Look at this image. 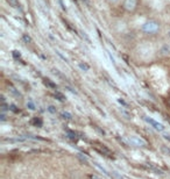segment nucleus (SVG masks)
Wrapping results in <instances>:
<instances>
[{
  "label": "nucleus",
  "instance_id": "f257e3e1",
  "mask_svg": "<svg viewBox=\"0 0 170 179\" xmlns=\"http://www.w3.org/2000/svg\"><path fill=\"white\" fill-rule=\"evenodd\" d=\"M140 29L142 34L147 36H156L162 32V24L155 19H148L141 24Z\"/></svg>",
  "mask_w": 170,
  "mask_h": 179
},
{
  "label": "nucleus",
  "instance_id": "f03ea898",
  "mask_svg": "<svg viewBox=\"0 0 170 179\" xmlns=\"http://www.w3.org/2000/svg\"><path fill=\"white\" fill-rule=\"evenodd\" d=\"M127 141H128L129 144L133 145V147H136V148H145V147H147V142L140 136H128Z\"/></svg>",
  "mask_w": 170,
  "mask_h": 179
},
{
  "label": "nucleus",
  "instance_id": "7ed1b4c3",
  "mask_svg": "<svg viewBox=\"0 0 170 179\" xmlns=\"http://www.w3.org/2000/svg\"><path fill=\"white\" fill-rule=\"evenodd\" d=\"M137 5H139V0H124L122 1V8L128 13L135 12L137 10Z\"/></svg>",
  "mask_w": 170,
  "mask_h": 179
},
{
  "label": "nucleus",
  "instance_id": "20e7f679",
  "mask_svg": "<svg viewBox=\"0 0 170 179\" xmlns=\"http://www.w3.org/2000/svg\"><path fill=\"white\" fill-rule=\"evenodd\" d=\"M143 120L149 125L150 127H153L155 130L157 131H160V133H162V131H164L165 130V127L161 123V122L159 121H156V120H154L153 117H149V116H143Z\"/></svg>",
  "mask_w": 170,
  "mask_h": 179
},
{
  "label": "nucleus",
  "instance_id": "39448f33",
  "mask_svg": "<svg viewBox=\"0 0 170 179\" xmlns=\"http://www.w3.org/2000/svg\"><path fill=\"white\" fill-rule=\"evenodd\" d=\"M7 1H8L11 5L13 6V7H16V8H19V7H20L19 0H7Z\"/></svg>",
  "mask_w": 170,
  "mask_h": 179
},
{
  "label": "nucleus",
  "instance_id": "423d86ee",
  "mask_svg": "<svg viewBox=\"0 0 170 179\" xmlns=\"http://www.w3.org/2000/svg\"><path fill=\"white\" fill-rule=\"evenodd\" d=\"M27 107L29 108V109H32V111H34L35 109V104L32 100H28V102H27Z\"/></svg>",
  "mask_w": 170,
  "mask_h": 179
},
{
  "label": "nucleus",
  "instance_id": "0eeeda50",
  "mask_svg": "<svg viewBox=\"0 0 170 179\" xmlns=\"http://www.w3.org/2000/svg\"><path fill=\"white\" fill-rule=\"evenodd\" d=\"M62 116H63V119H68V120H70V119L72 117L71 114L68 113V112H63V113H62Z\"/></svg>",
  "mask_w": 170,
  "mask_h": 179
},
{
  "label": "nucleus",
  "instance_id": "6e6552de",
  "mask_svg": "<svg viewBox=\"0 0 170 179\" xmlns=\"http://www.w3.org/2000/svg\"><path fill=\"white\" fill-rule=\"evenodd\" d=\"M79 68L82 69V70H85V71H88L89 69H90V66H89L88 64H83V63H79Z\"/></svg>",
  "mask_w": 170,
  "mask_h": 179
},
{
  "label": "nucleus",
  "instance_id": "1a4fd4ad",
  "mask_svg": "<svg viewBox=\"0 0 170 179\" xmlns=\"http://www.w3.org/2000/svg\"><path fill=\"white\" fill-rule=\"evenodd\" d=\"M107 2L110 4V5H114V4H117V2H119L120 0H106Z\"/></svg>",
  "mask_w": 170,
  "mask_h": 179
},
{
  "label": "nucleus",
  "instance_id": "9d476101",
  "mask_svg": "<svg viewBox=\"0 0 170 179\" xmlns=\"http://www.w3.org/2000/svg\"><path fill=\"white\" fill-rule=\"evenodd\" d=\"M48 111L51 112V113H56V109H55V107H54V106H49L48 107Z\"/></svg>",
  "mask_w": 170,
  "mask_h": 179
}]
</instances>
